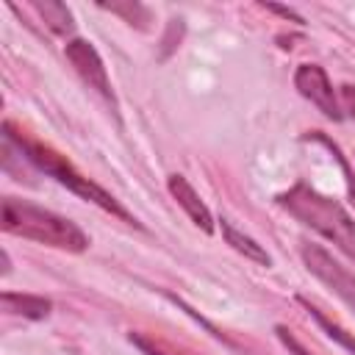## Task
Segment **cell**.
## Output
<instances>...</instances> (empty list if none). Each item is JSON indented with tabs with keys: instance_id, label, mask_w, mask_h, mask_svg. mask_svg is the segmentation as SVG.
Instances as JSON below:
<instances>
[{
	"instance_id": "2",
	"label": "cell",
	"mask_w": 355,
	"mask_h": 355,
	"mask_svg": "<svg viewBox=\"0 0 355 355\" xmlns=\"http://www.w3.org/2000/svg\"><path fill=\"white\" fill-rule=\"evenodd\" d=\"M277 205L286 208L305 227H311L319 236H324L327 241H333L355 263V219L347 214V208L338 200L324 197L313 186L300 180L288 191L277 194Z\"/></svg>"
},
{
	"instance_id": "10",
	"label": "cell",
	"mask_w": 355,
	"mask_h": 355,
	"mask_svg": "<svg viewBox=\"0 0 355 355\" xmlns=\"http://www.w3.org/2000/svg\"><path fill=\"white\" fill-rule=\"evenodd\" d=\"M33 11H39V17L44 19V25L55 33V36H67V33H72L75 31V19H72V11L64 6V3H58V0H39V3H33Z\"/></svg>"
},
{
	"instance_id": "3",
	"label": "cell",
	"mask_w": 355,
	"mask_h": 355,
	"mask_svg": "<svg viewBox=\"0 0 355 355\" xmlns=\"http://www.w3.org/2000/svg\"><path fill=\"white\" fill-rule=\"evenodd\" d=\"M0 225L6 233L19 236V239H31L55 250H67V252H83L89 247V236L67 216L47 211L42 205H33L28 200H17V197H3L0 205Z\"/></svg>"
},
{
	"instance_id": "5",
	"label": "cell",
	"mask_w": 355,
	"mask_h": 355,
	"mask_svg": "<svg viewBox=\"0 0 355 355\" xmlns=\"http://www.w3.org/2000/svg\"><path fill=\"white\" fill-rule=\"evenodd\" d=\"M64 55H67V61L72 64V69L78 72V78H80L89 89H94L105 103H111V108L116 111V108H119V105H116V94H114V86H111V80H108V69H105V64H103L97 47H94L89 39H69V42L64 44Z\"/></svg>"
},
{
	"instance_id": "16",
	"label": "cell",
	"mask_w": 355,
	"mask_h": 355,
	"mask_svg": "<svg viewBox=\"0 0 355 355\" xmlns=\"http://www.w3.org/2000/svg\"><path fill=\"white\" fill-rule=\"evenodd\" d=\"M128 338H130V344H136V347H139L144 355H166V352H161V349H158V347H155L150 338H144V336H139V333H130Z\"/></svg>"
},
{
	"instance_id": "13",
	"label": "cell",
	"mask_w": 355,
	"mask_h": 355,
	"mask_svg": "<svg viewBox=\"0 0 355 355\" xmlns=\"http://www.w3.org/2000/svg\"><path fill=\"white\" fill-rule=\"evenodd\" d=\"M100 8H105L116 17H125V22H130L136 28H147V22H150V8L141 3H100Z\"/></svg>"
},
{
	"instance_id": "7",
	"label": "cell",
	"mask_w": 355,
	"mask_h": 355,
	"mask_svg": "<svg viewBox=\"0 0 355 355\" xmlns=\"http://www.w3.org/2000/svg\"><path fill=\"white\" fill-rule=\"evenodd\" d=\"M166 189H169V194L178 200V205L189 214V219H191L202 233H214V216H211L208 205L200 200V194L194 191V186H191L183 175H169V178H166Z\"/></svg>"
},
{
	"instance_id": "15",
	"label": "cell",
	"mask_w": 355,
	"mask_h": 355,
	"mask_svg": "<svg viewBox=\"0 0 355 355\" xmlns=\"http://www.w3.org/2000/svg\"><path fill=\"white\" fill-rule=\"evenodd\" d=\"M275 333H277L280 344H283V347L288 349V355H311V352H308V349H305V347H302V344H300V341H297V338L291 336V330H288V327L277 324V327H275Z\"/></svg>"
},
{
	"instance_id": "17",
	"label": "cell",
	"mask_w": 355,
	"mask_h": 355,
	"mask_svg": "<svg viewBox=\"0 0 355 355\" xmlns=\"http://www.w3.org/2000/svg\"><path fill=\"white\" fill-rule=\"evenodd\" d=\"M341 94H344V100H347V103L341 105V108H344V116H355V89H352V86H341Z\"/></svg>"
},
{
	"instance_id": "9",
	"label": "cell",
	"mask_w": 355,
	"mask_h": 355,
	"mask_svg": "<svg viewBox=\"0 0 355 355\" xmlns=\"http://www.w3.org/2000/svg\"><path fill=\"white\" fill-rule=\"evenodd\" d=\"M219 230H222V236H225V241L236 250V252H241L247 261H255L258 266H272V255L252 239V236H247V233H241L239 227H233V222L230 219H219Z\"/></svg>"
},
{
	"instance_id": "14",
	"label": "cell",
	"mask_w": 355,
	"mask_h": 355,
	"mask_svg": "<svg viewBox=\"0 0 355 355\" xmlns=\"http://www.w3.org/2000/svg\"><path fill=\"white\" fill-rule=\"evenodd\" d=\"M180 36H183V22L180 19H172L169 25H166V36H164V50H161V58H166L175 47H178V42H180Z\"/></svg>"
},
{
	"instance_id": "18",
	"label": "cell",
	"mask_w": 355,
	"mask_h": 355,
	"mask_svg": "<svg viewBox=\"0 0 355 355\" xmlns=\"http://www.w3.org/2000/svg\"><path fill=\"white\" fill-rule=\"evenodd\" d=\"M269 11H275V14H280V17H286V19H291V22H302V17L297 14V11H291V8H286V6H266Z\"/></svg>"
},
{
	"instance_id": "11",
	"label": "cell",
	"mask_w": 355,
	"mask_h": 355,
	"mask_svg": "<svg viewBox=\"0 0 355 355\" xmlns=\"http://www.w3.org/2000/svg\"><path fill=\"white\" fill-rule=\"evenodd\" d=\"M297 302H300V305L308 311V316H311V319H313V322H316V324H319V327H322V330H324V333H327V336H330L336 344H341L344 349L355 352V336H352L349 330H344L338 322H333L330 316H324V313H322V308H316L311 300H305V297H297Z\"/></svg>"
},
{
	"instance_id": "1",
	"label": "cell",
	"mask_w": 355,
	"mask_h": 355,
	"mask_svg": "<svg viewBox=\"0 0 355 355\" xmlns=\"http://www.w3.org/2000/svg\"><path fill=\"white\" fill-rule=\"evenodd\" d=\"M3 139H6L31 166H36L39 172H44V175L53 178L55 183L67 186V189H69L72 194H78L80 200L94 202L97 208H103L105 214L122 219L125 225L141 227V222H139L111 191H105L100 183H94V180L86 178L83 172H78L75 164H72L67 155H61L58 150H53L50 144H42V141H36V139H31V136H22V130H17L14 122H8V119L3 122Z\"/></svg>"
},
{
	"instance_id": "8",
	"label": "cell",
	"mask_w": 355,
	"mask_h": 355,
	"mask_svg": "<svg viewBox=\"0 0 355 355\" xmlns=\"http://www.w3.org/2000/svg\"><path fill=\"white\" fill-rule=\"evenodd\" d=\"M0 305L6 313L11 316H22V319H44L53 311V302L47 297L39 294H19V291H3L0 294Z\"/></svg>"
},
{
	"instance_id": "12",
	"label": "cell",
	"mask_w": 355,
	"mask_h": 355,
	"mask_svg": "<svg viewBox=\"0 0 355 355\" xmlns=\"http://www.w3.org/2000/svg\"><path fill=\"white\" fill-rule=\"evenodd\" d=\"M305 141H319L322 147H327L330 153H333V158L338 161V166H341V172H344V180H347V191H349V200H352V205H355V172H352V166H349V161H347V155L341 153V147L327 136V133H322V130H308L305 136H302Z\"/></svg>"
},
{
	"instance_id": "4",
	"label": "cell",
	"mask_w": 355,
	"mask_h": 355,
	"mask_svg": "<svg viewBox=\"0 0 355 355\" xmlns=\"http://www.w3.org/2000/svg\"><path fill=\"white\" fill-rule=\"evenodd\" d=\"M300 255H302V263L308 266V272L313 277H319L344 305H349L355 311V275L341 266L324 247L319 244H311V241H302L300 244Z\"/></svg>"
},
{
	"instance_id": "6",
	"label": "cell",
	"mask_w": 355,
	"mask_h": 355,
	"mask_svg": "<svg viewBox=\"0 0 355 355\" xmlns=\"http://www.w3.org/2000/svg\"><path fill=\"white\" fill-rule=\"evenodd\" d=\"M294 89L305 100H311L327 119H333V122L344 119V108H341V103L333 92V83H330L327 72L319 64H300L294 69Z\"/></svg>"
}]
</instances>
